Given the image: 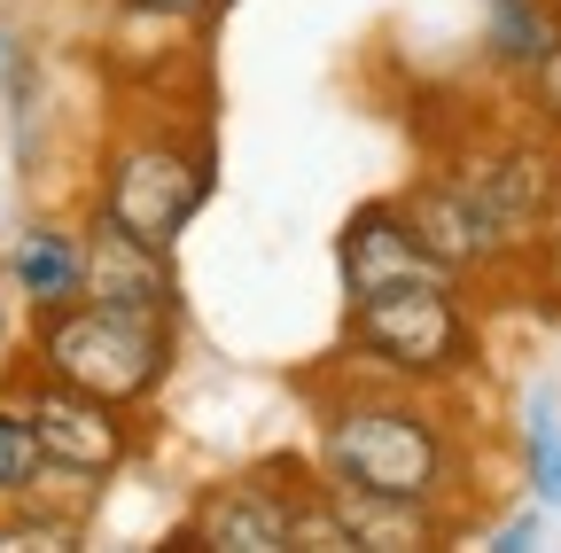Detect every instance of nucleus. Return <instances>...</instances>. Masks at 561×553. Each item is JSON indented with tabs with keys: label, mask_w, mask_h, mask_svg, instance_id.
<instances>
[{
	"label": "nucleus",
	"mask_w": 561,
	"mask_h": 553,
	"mask_svg": "<svg viewBox=\"0 0 561 553\" xmlns=\"http://www.w3.org/2000/svg\"><path fill=\"white\" fill-rule=\"evenodd\" d=\"M9 390L24 398L32 429H39V452L55 468H79V475H102V483L117 468H133V452H140V413L133 405H110V398H94L79 382H55L32 359L9 375Z\"/></svg>",
	"instance_id": "0eeeda50"
},
{
	"label": "nucleus",
	"mask_w": 561,
	"mask_h": 553,
	"mask_svg": "<svg viewBox=\"0 0 561 553\" xmlns=\"http://www.w3.org/2000/svg\"><path fill=\"white\" fill-rule=\"evenodd\" d=\"M79 538H87V522L62 515V507H39V499H9V507H0V553H62Z\"/></svg>",
	"instance_id": "2eb2a0df"
},
{
	"label": "nucleus",
	"mask_w": 561,
	"mask_h": 553,
	"mask_svg": "<svg viewBox=\"0 0 561 553\" xmlns=\"http://www.w3.org/2000/svg\"><path fill=\"white\" fill-rule=\"evenodd\" d=\"M0 352H9V281H0Z\"/></svg>",
	"instance_id": "aec40b11"
},
{
	"label": "nucleus",
	"mask_w": 561,
	"mask_h": 553,
	"mask_svg": "<svg viewBox=\"0 0 561 553\" xmlns=\"http://www.w3.org/2000/svg\"><path fill=\"white\" fill-rule=\"evenodd\" d=\"M133 24H180V32H203L210 16H227L234 0H117Z\"/></svg>",
	"instance_id": "a211bd4d"
},
{
	"label": "nucleus",
	"mask_w": 561,
	"mask_h": 553,
	"mask_svg": "<svg viewBox=\"0 0 561 553\" xmlns=\"http://www.w3.org/2000/svg\"><path fill=\"white\" fill-rule=\"evenodd\" d=\"M523 102H530V117L553 133V141H561V32H553V47L523 71Z\"/></svg>",
	"instance_id": "f3484780"
},
{
	"label": "nucleus",
	"mask_w": 561,
	"mask_h": 553,
	"mask_svg": "<svg viewBox=\"0 0 561 553\" xmlns=\"http://www.w3.org/2000/svg\"><path fill=\"white\" fill-rule=\"evenodd\" d=\"M335 281H343V304H351V297L405 289V281H453V273L430 257V242L413 234V219L398 211V195H375L335 234Z\"/></svg>",
	"instance_id": "1a4fd4ad"
},
{
	"label": "nucleus",
	"mask_w": 561,
	"mask_h": 553,
	"mask_svg": "<svg viewBox=\"0 0 561 553\" xmlns=\"http://www.w3.org/2000/svg\"><path fill=\"white\" fill-rule=\"evenodd\" d=\"M0 281L24 312H55L70 297H87V227H62V219L16 227L9 250H0Z\"/></svg>",
	"instance_id": "9b49d317"
},
{
	"label": "nucleus",
	"mask_w": 561,
	"mask_h": 553,
	"mask_svg": "<svg viewBox=\"0 0 561 553\" xmlns=\"http://www.w3.org/2000/svg\"><path fill=\"white\" fill-rule=\"evenodd\" d=\"M312 475L320 468L265 460L250 475L203 483L187 522H180V545H203V553H297V507L312 492Z\"/></svg>",
	"instance_id": "423d86ee"
},
{
	"label": "nucleus",
	"mask_w": 561,
	"mask_h": 553,
	"mask_svg": "<svg viewBox=\"0 0 561 553\" xmlns=\"http://www.w3.org/2000/svg\"><path fill=\"white\" fill-rule=\"evenodd\" d=\"M39 468H47V452H39V429H32L24 398L0 390V507L24 499L32 483H39Z\"/></svg>",
	"instance_id": "4468645a"
},
{
	"label": "nucleus",
	"mask_w": 561,
	"mask_h": 553,
	"mask_svg": "<svg viewBox=\"0 0 561 553\" xmlns=\"http://www.w3.org/2000/svg\"><path fill=\"white\" fill-rule=\"evenodd\" d=\"M445 172L500 219L515 242H538V227L561 219V141L538 133H476L445 157Z\"/></svg>",
	"instance_id": "39448f33"
},
{
	"label": "nucleus",
	"mask_w": 561,
	"mask_h": 553,
	"mask_svg": "<svg viewBox=\"0 0 561 553\" xmlns=\"http://www.w3.org/2000/svg\"><path fill=\"white\" fill-rule=\"evenodd\" d=\"M24 359L55 382H79L110 405H133L149 413L180 367V327H157L140 312H117V304H94V297H70L55 312H32V335H24Z\"/></svg>",
	"instance_id": "20e7f679"
},
{
	"label": "nucleus",
	"mask_w": 561,
	"mask_h": 553,
	"mask_svg": "<svg viewBox=\"0 0 561 553\" xmlns=\"http://www.w3.org/2000/svg\"><path fill=\"white\" fill-rule=\"evenodd\" d=\"M320 492L351 538V553H421V545H445L453 538V515L430 507V499H390V492H351V483H328Z\"/></svg>",
	"instance_id": "f8f14e48"
},
{
	"label": "nucleus",
	"mask_w": 561,
	"mask_h": 553,
	"mask_svg": "<svg viewBox=\"0 0 561 553\" xmlns=\"http://www.w3.org/2000/svg\"><path fill=\"white\" fill-rule=\"evenodd\" d=\"M561 16L546 9V0H483V55L500 62L507 79H523L530 62L553 47Z\"/></svg>",
	"instance_id": "ddd939ff"
},
{
	"label": "nucleus",
	"mask_w": 561,
	"mask_h": 553,
	"mask_svg": "<svg viewBox=\"0 0 561 553\" xmlns=\"http://www.w3.org/2000/svg\"><path fill=\"white\" fill-rule=\"evenodd\" d=\"M312 468L351 492H390V499H430L453 507L460 492V437L453 422L405 382H343L320 398Z\"/></svg>",
	"instance_id": "f257e3e1"
},
{
	"label": "nucleus",
	"mask_w": 561,
	"mask_h": 553,
	"mask_svg": "<svg viewBox=\"0 0 561 553\" xmlns=\"http://www.w3.org/2000/svg\"><path fill=\"white\" fill-rule=\"evenodd\" d=\"M87 297L94 304H117V312H140V320H157V327H180V312H187L180 304L172 250L125 234L102 211H87Z\"/></svg>",
	"instance_id": "9d476101"
},
{
	"label": "nucleus",
	"mask_w": 561,
	"mask_h": 553,
	"mask_svg": "<svg viewBox=\"0 0 561 553\" xmlns=\"http://www.w3.org/2000/svg\"><path fill=\"white\" fill-rule=\"evenodd\" d=\"M398 211L413 219V234L430 242V257L453 273V281H491V273H507L515 250H523V242H515L500 219H491L453 172H445V164H437V172H421V180L398 195Z\"/></svg>",
	"instance_id": "6e6552de"
},
{
	"label": "nucleus",
	"mask_w": 561,
	"mask_h": 553,
	"mask_svg": "<svg viewBox=\"0 0 561 553\" xmlns=\"http://www.w3.org/2000/svg\"><path fill=\"white\" fill-rule=\"evenodd\" d=\"M538 515H546V507H538ZM538 515H515V522L500 530V545H530V538H538Z\"/></svg>",
	"instance_id": "6ab92c4d"
},
{
	"label": "nucleus",
	"mask_w": 561,
	"mask_h": 553,
	"mask_svg": "<svg viewBox=\"0 0 561 553\" xmlns=\"http://www.w3.org/2000/svg\"><path fill=\"white\" fill-rule=\"evenodd\" d=\"M343 352L382 382L405 390H453L483 359V327L468 312V281H405L351 297L343 312Z\"/></svg>",
	"instance_id": "7ed1b4c3"
},
{
	"label": "nucleus",
	"mask_w": 561,
	"mask_h": 553,
	"mask_svg": "<svg viewBox=\"0 0 561 553\" xmlns=\"http://www.w3.org/2000/svg\"><path fill=\"white\" fill-rule=\"evenodd\" d=\"M523 452H530V507H561V413L553 390L523 405Z\"/></svg>",
	"instance_id": "dca6fc26"
},
{
	"label": "nucleus",
	"mask_w": 561,
	"mask_h": 553,
	"mask_svg": "<svg viewBox=\"0 0 561 553\" xmlns=\"http://www.w3.org/2000/svg\"><path fill=\"white\" fill-rule=\"evenodd\" d=\"M210 187H219V149H210L203 125L133 117L94 164V211L157 250H180V234L210 203Z\"/></svg>",
	"instance_id": "f03ea898"
}]
</instances>
